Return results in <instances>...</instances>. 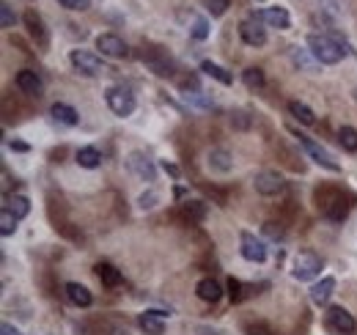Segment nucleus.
<instances>
[{
  "label": "nucleus",
  "instance_id": "nucleus-10",
  "mask_svg": "<svg viewBox=\"0 0 357 335\" xmlns=\"http://www.w3.org/2000/svg\"><path fill=\"white\" fill-rule=\"evenodd\" d=\"M253 187H256V192H261V195H278L286 187V181L278 170H261V173H256Z\"/></svg>",
  "mask_w": 357,
  "mask_h": 335
},
{
  "label": "nucleus",
  "instance_id": "nucleus-8",
  "mask_svg": "<svg viewBox=\"0 0 357 335\" xmlns=\"http://www.w3.org/2000/svg\"><path fill=\"white\" fill-rule=\"evenodd\" d=\"M239 36H242V42L250 44V47H264V44H267L264 22H259V19H253V17L239 22Z\"/></svg>",
  "mask_w": 357,
  "mask_h": 335
},
{
  "label": "nucleus",
  "instance_id": "nucleus-29",
  "mask_svg": "<svg viewBox=\"0 0 357 335\" xmlns=\"http://www.w3.org/2000/svg\"><path fill=\"white\" fill-rule=\"evenodd\" d=\"M242 83L247 85V88H264V72L259 69V66H247L245 72H242Z\"/></svg>",
  "mask_w": 357,
  "mask_h": 335
},
{
  "label": "nucleus",
  "instance_id": "nucleus-9",
  "mask_svg": "<svg viewBox=\"0 0 357 335\" xmlns=\"http://www.w3.org/2000/svg\"><path fill=\"white\" fill-rule=\"evenodd\" d=\"M253 19L270 25V28H278V30H288L291 28V17L288 11L281 6H270V8H261V11H253Z\"/></svg>",
  "mask_w": 357,
  "mask_h": 335
},
{
  "label": "nucleus",
  "instance_id": "nucleus-28",
  "mask_svg": "<svg viewBox=\"0 0 357 335\" xmlns=\"http://www.w3.org/2000/svg\"><path fill=\"white\" fill-rule=\"evenodd\" d=\"M288 110H291V116H294L299 124H308V127H311V124L316 121V113H313L305 102H288Z\"/></svg>",
  "mask_w": 357,
  "mask_h": 335
},
{
  "label": "nucleus",
  "instance_id": "nucleus-12",
  "mask_svg": "<svg viewBox=\"0 0 357 335\" xmlns=\"http://www.w3.org/2000/svg\"><path fill=\"white\" fill-rule=\"evenodd\" d=\"M239 245H242V258H247L253 264H264L267 261V245L261 239H256L250 231H245L239 237Z\"/></svg>",
  "mask_w": 357,
  "mask_h": 335
},
{
  "label": "nucleus",
  "instance_id": "nucleus-6",
  "mask_svg": "<svg viewBox=\"0 0 357 335\" xmlns=\"http://www.w3.org/2000/svg\"><path fill=\"white\" fill-rule=\"evenodd\" d=\"M319 272H322V258H319L316 253L302 251L294 255V261H291V275H294L297 280H313Z\"/></svg>",
  "mask_w": 357,
  "mask_h": 335
},
{
  "label": "nucleus",
  "instance_id": "nucleus-30",
  "mask_svg": "<svg viewBox=\"0 0 357 335\" xmlns=\"http://www.w3.org/2000/svg\"><path fill=\"white\" fill-rule=\"evenodd\" d=\"M338 143H341L347 152H357V129L355 127H341V129H338Z\"/></svg>",
  "mask_w": 357,
  "mask_h": 335
},
{
  "label": "nucleus",
  "instance_id": "nucleus-36",
  "mask_svg": "<svg viewBox=\"0 0 357 335\" xmlns=\"http://www.w3.org/2000/svg\"><path fill=\"white\" fill-rule=\"evenodd\" d=\"M159 203V192L157 190H148V192H143L141 198H138V206L141 209H154Z\"/></svg>",
  "mask_w": 357,
  "mask_h": 335
},
{
  "label": "nucleus",
  "instance_id": "nucleus-46",
  "mask_svg": "<svg viewBox=\"0 0 357 335\" xmlns=\"http://www.w3.org/2000/svg\"><path fill=\"white\" fill-rule=\"evenodd\" d=\"M259 3H264V0H259Z\"/></svg>",
  "mask_w": 357,
  "mask_h": 335
},
{
  "label": "nucleus",
  "instance_id": "nucleus-7",
  "mask_svg": "<svg viewBox=\"0 0 357 335\" xmlns=\"http://www.w3.org/2000/svg\"><path fill=\"white\" fill-rule=\"evenodd\" d=\"M324 319H327V327H330V330H336V333H341V335H352L357 330L355 316H352L347 308H341V305L327 308Z\"/></svg>",
  "mask_w": 357,
  "mask_h": 335
},
{
  "label": "nucleus",
  "instance_id": "nucleus-11",
  "mask_svg": "<svg viewBox=\"0 0 357 335\" xmlns=\"http://www.w3.org/2000/svg\"><path fill=\"white\" fill-rule=\"evenodd\" d=\"M127 170L135 173L143 181H154V179H157V168H154V163H151L143 152H130V154H127Z\"/></svg>",
  "mask_w": 357,
  "mask_h": 335
},
{
  "label": "nucleus",
  "instance_id": "nucleus-14",
  "mask_svg": "<svg viewBox=\"0 0 357 335\" xmlns=\"http://www.w3.org/2000/svg\"><path fill=\"white\" fill-rule=\"evenodd\" d=\"M25 25H28V33H31V39L39 44V47H47L50 44V33H47V28H44V19L31 8V11H25Z\"/></svg>",
  "mask_w": 357,
  "mask_h": 335
},
{
  "label": "nucleus",
  "instance_id": "nucleus-20",
  "mask_svg": "<svg viewBox=\"0 0 357 335\" xmlns=\"http://www.w3.org/2000/svg\"><path fill=\"white\" fill-rule=\"evenodd\" d=\"M195 294H198L204 302H217V300L223 297V289H220V283H217L214 278H204V280H198Z\"/></svg>",
  "mask_w": 357,
  "mask_h": 335
},
{
  "label": "nucleus",
  "instance_id": "nucleus-31",
  "mask_svg": "<svg viewBox=\"0 0 357 335\" xmlns=\"http://www.w3.org/2000/svg\"><path fill=\"white\" fill-rule=\"evenodd\" d=\"M14 231H17V217L3 206V212H0V234L3 237H11Z\"/></svg>",
  "mask_w": 357,
  "mask_h": 335
},
{
  "label": "nucleus",
  "instance_id": "nucleus-18",
  "mask_svg": "<svg viewBox=\"0 0 357 335\" xmlns=\"http://www.w3.org/2000/svg\"><path fill=\"white\" fill-rule=\"evenodd\" d=\"M333 291H336V278H322V280L311 289V300H313V305H327V302H330V297H333Z\"/></svg>",
  "mask_w": 357,
  "mask_h": 335
},
{
  "label": "nucleus",
  "instance_id": "nucleus-32",
  "mask_svg": "<svg viewBox=\"0 0 357 335\" xmlns=\"http://www.w3.org/2000/svg\"><path fill=\"white\" fill-rule=\"evenodd\" d=\"M291 58H294V64L302 66L305 72H313V61H316V58L311 55V50H308V53H299V47H294V50H291Z\"/></svg>",
  "mask_w": 357,
  "mask_h": 335
},
{
  "label": "nucleus",
  "instance_id": "nucleus-17",
  "mask_svg": "<svg viewBox=\"0 0 357 335\" xmlns=\"http://www.w3.org/2000/svg\"><path fill=\"white\" fill-rule=\"evenodd\" d=\"M94 272H96V278H99L107 289H116V286H121V280H124V275H121L113 264H107V261H99V264L94 266Z\"/></svg>",
  "mask_w": 357,
  "mask_h": 335
},
{
  "label": "nucleus",
  "instance_id": "nucleus-3",
  "mask_svg": "<svg viewBox=\"0 0 357 335\" xmlns=\"http://www.w3.org/2000/svg\"><path fill=\"white\" fill-rule=\"evenodd\" d=\"M105 102H107V107H110L119 118L132 116V113H135V107H138L135 93H132L130 88H124V85H110V88L105 91Z\"/></svg>",
  "mask_w": 357,
  "mask_h": 335
},
{
  "label": "nucleus",
  "instance_id": "nucleus-34",
  "mask_svg": "<svg viewBox=\"0 0 357 335\" xmlns=\"http://www.w3.org/2000/svg\"><path fill=\"white\" fill-rule=\"evenodd\" d=\"M0 22H3V28H14V22H17V14L6 0L0 3Z\"/></svg>",
  "mask_w": 357,
  "mask_h": 335
},
{
  "label": "nucleus",
  "instance_id": "nucleus-33",
  "mask_svg": "<svg viewBox=\"0 0 357 335\" xmlns=\"http://www.w3.org/2000/svg\"><path fill=\"white\" fill-rule=\"evenodd\" d=\"M190 36H193V39H198V42H204V39L209 36V22H207L204 17H193V28H190Z\"/></svg>",
  "mask_w": 357,
  "mask_h": 335
},
{
  "label": "nucleus",
  "instance_id": "nucleus-22",
  "mask_svg": "<svg viewBox=\"0 0 357 335\" xmlns=\"http://www.w3.org/2000/svg\"><path fill=\"white\" fill-rule=\"evenodd\" d=\"M209 168H212L214 173H228L234 168V157L225 149H212L209 152Z\"/></svg>",
  "mask_w": 357,
  "mask_h": 335
},
{
  "label": "nucleus",
  "instance_id": "nucleus-21",
  "mask_svg": "<svg viewBox=\"0 0 357 335\" xmlns=\"http://www.w3.org/2000/svg\"><path fill=\"white\" fill-rule=\"evenodd\" d=\"M64 291H67L71 305H77V308H88V305H91V291H88L82 283H67Z\"/></svg>",
  "mask_w": 357,
  "mask_h": 335
},
{
  "label": "nucleus",
  "instance_id": "nucleus-19",
  "mask_svg": "<svg viewBox=\"0 0 357 335\" xmlns=\"http://www.w3.org/2000/svg\"><path fill=\"white\" fill-rule=\"evenodd\" d=\"M50 113H53V118H55L58 124H64V127H77V124H80V113H77L71 105H67V102H55Z\"/></svg>",
  "mask_w": 357,
  "mask_h": 335
},
{
  "label": "nucleus",
  "instance_id": "nucleus-16",
  "mask_svg": "<svg viewBox=\"0 0 357 335\" xmlns=\"http://www.w3.org/2000/svg\"><path fill=\"white\" fill-rule=\"evenodd\" d=\"M17 88H19L22 93L39 96V93H42V88H44V83H42V78H39L36 72H31V69H19V72H17Z\"/></svg>",
  "mask_w": 357,
  "mask_h": 335
},
{
  "label": "nucleus",
  "instance_id": "nucleus-4",
  "mask_svg": "<svg viewBox=\"0 0 357 335\" xmlns=\"http://www.w3.org/2000/svg\"><path fill=\"white\" fill-rule=\"evenodd\" d=\"M316 198H319V209L324 212V217H330V220H336V223H341V220L347 217L349 206H347V201H344V195H341L338 190L324 187V190L316 192Z\"/></svg>",
  "mask_w": 357,
  "mask_h": 335
},
{
  "label": "nucleus",
  "instance_id": "nucleus-38",
  "mask_svg": "<svg viewBox=\"0 0 357 335\" xmlns=\"http://www.w3.org/2000/svg\"><path fill=\"white\" fill-rule=\"evenodd\" d=\"M64 8H69V11H85L88 6H91V0H58Z\"/></svg>",
  "mask_w": 357,
  "mask_h": 335
},
{
  "label": "nucleus",
  "instance_id": "nucleus-15",
  "mask_svg": "<svg viewBox=\"0 0 357 335\" xmlns=\"http://www.w3.org/2000/svg\"><path fill=\"white\" fill-rule=\"evenodd\" d=\"M165 314L162 311H146L138 316V325H141V330L146 335H162L165 333Z\"/></svg>",
  "mask_w": 357,
  "mask_h": 335
},
{
  "label": "nucleus",
  "instance_id": "nucleus-39",
  "mask_svg": "<svg viewBox=\"0 0 357 335\" xmlns=\"http://www.w3.org/2000/svg\"><path fill=\"white\" fill-rule=\"evenodd\" d=\"M264 234L272 237V239H278V237H284V226L281 223H264Z\"/></svg>",
  "mask_w": 357,
  "mask_h": 335
},
{
  "label": "nucleus",
  "instance_id": "nucleus-25",
  "mask_svg": "<svg viewBox=\"0 0 357 335\" xmlns=\"http://www.w3.org/2000/svg\"><path fill=\"white\" fill-rule=\"evenodd\" d=\"M201 72H207L209 78H214L217 83H223V85L234 83V75H231L228 69H223L220 64H214V61H204V64H201Z\"/></svg>",
  "mask_w": 357,
  "mask_h": 335
},
{
  "label": "nucleus",
  "instance_id": "nucleus-2",
  "mask_svg": "<svg viewBox=\"0 0 357 335\" xmlns=\"http://www.w3.org/2000/svg\"><path fill=\"white\" fill-rule=\"evenodd\" d=\"M288 129H291V135L297 138V143H299V146L305 149V154H308V157H311V160H313L316 165L327 168V170H333V173H338V170H341V165H338V160H336V157H333V154H330V152H327V149H324L322 143H316L313 138H308V135L297 132L294 127H288Z\"/></svg>",
  "mask_w": 357,
  "mask_h": 335
},
{
  "label": "nucleus",
  "instance_id": "nucleus-37",
  "mask_svg": "<svg viewBox=\"0 0 357 335\" xmlns=\"http://www.w3.org/2000/svg\"><path fill=\"white\" fill-rule=\"evenodd\" d=\"M242 289H245V286H242L236 278H231V280H228V291H231V300H234V302H242V300H245Z\"/></svg>",
  "mask_w": 357,
  "mask_h": 335
},
{
  "label": "nucleus",
  "instance_id": "nucleus-23",
  "mask_svg": "<svg viewBox=\"0 0 357 335\" xmlns=\"http://www.w3.org/2000/svg\"><path fill=\"white\" fill-rule=\"evenodd\" d=\"M207 203L204 201H184L182 203V215L190 220V223H201V220H207Z\"/></svg>",
  "mask_w": 357,
  "mask_h": 335
},
{
  "label": "nucleus",
  "instance_id": "nucleus-13",
  "mask_svg": "<svg viewBox=\"0 0 357 335\" xmlns=\"http://www.w3.org/2000/svg\"><path fill=\"white\" fill-rule=\"evenodd\" d=\"M96 50H102V55H107V58H127V53H130L124 39H119L116 33L96 36Z\"/></svg>",
  "mask_w": 357,
  "mask_h": 335
},
{
  "label": "nucleus",
  "instance_id": "nucleus-24",
  "mask_svg": "<svg viewBox=\"0 0 357 335\" xmlns=\"http://www.w3.org/2000/svg\"><path fill=\"white\" fill-rule=\"evenodd\" d=\"M6 209H8L17 220H22V217H28V212H31V201H28L25 195H11V198H6Z\"/></svg>",
  "mask_w": 357,
  "mask_h": 335
},
{
  "label": "nucleus",
  "instance_id": "nucleus-5",
  "mask_svg": "<svg viewBox=\"0 0 357 335\" xmlns=\"http://www.w3.org/2000/svg\"><path fill=\"white\" fill-rule=\"evenodd\" d=\"M69 64L74 66V72H80V75H85V78H99V75H105L102 58L94 55V53H88V50H71Z\"/></svg>",
  "mask_w": 357,
  "mask_h": 335
},
{
  "label": "nucleus",
  "instance_id": "nucleus-35",
  "mask_svg": "<svg viewBox=\"0 0 357 335\" xmlns=\"http://www.w3.org/2000/svg\"><path fill=\"white\" fill-rule=\"evenodd\" d=\"M204 3H207V11L212 17H223L228 11V6H231V0H204Z\"/></svg>",
  "mask_w": 357,
  "mask_h": 335
},
{
  "label": "nucleus",
  "instance_id": "nucleus-42",
  "mask_svg": "<svg viewBox=\"0 0 357 335\" xmlns=\"http://www.w3.org/2000/svg\"><path fill=\"white\" fill-rule=\"evenodd\" d=\"M0 335H22V333H19V330H17L14 325H8V322H6V325L0 327Z\"/></svg>",
  "mask_w": 357,
  "mask_h": 335
},
{
  "label": "nucleus",
  "instance_id": "nucleus-41",
  "mask_svg": "<svg viewBox=\"0 0 357 335\" xmlns=\"http://www.w3.org/2000/svg\"><path fill=\"white\" fill-rule=\"evenodd\" d=\"M231 121H236V127H239V129H247V127H250V121L245 118V113H242V110H236V113L231 116Z\"/></svg>",
  "mask_w": 357,
  "mask_h": 335
},
{
  "label": "nucleus",
  "instance_id": "nucleus-27",
  "mask_svg": "<svg viewBox=\"0 0 357 335\" xmlns=\"http://www.w3.org/2000/svg\"><path fill=\"white\" fill-rule=\"evenodd\" d=\"M143 61H146L148 69H154V75H159V78L173 75V64H171L168 58H157V55H146V53H143Z\"/></svg>",
  "mask_w": 357,
  "mask_h": 335
},
{
  "label": "nucleus",
  "instance_id": "nucleus-40",
  "mask_svg": "<svg viewBox=\"0 0 357 335\" xmlns=\"http://www.w3.org/2000/svg\"><path fill=\"white\" fill-rule=\"evenodd\" d=\"M245 333L247 335H272L267 325H245Z\"/></svg>",
  "mask_w": 357,
  "mask_h": 335
},
{
  "label": "nucleus",
  "instance_id": "nucleus-44",
  "mask_svg": "<svg viewBox=\"0 0 357 335\" xmlns=\"http://www.w3.org/2000/svg\"><path fill=\"white\" fill-rule=\"evenodd\" d=\"M162 168H165L171 176H179V168H176V165H171V163H162Z\"/></svg>",
  "mask_w": 357,
  "mask_h": 335
},
{
  "label": "nucleus",
  "instance_id": "nucleus-45",
  "mask_svg": "<svg viewBox=\"0 0 357 335\" xmlns=\"http://www.w3.org/2000/svg\"><path fill=\"white\" fill-rule=\"evenodd\" d=\"M110 335H130V330H127V327H113Z\"/></svg>",
  "mask_w": 357,
  "mask_h": 335
},
{
  "label": "nucleus",
  "instance_id": "nucleus-1",
  "mask_svg": "<svg viewBox=\"0 0 357 335\" xmlns=\"http://www.w3.org/2000/svg\"><path fill=\"white\" fill-rule=\"evenodd\" d=\"M308 50L316 58V64H341V58L347 55V42L330 33H311L308 36Z\"/></svg>",
  "mask_w": 357,
  "mask_h": 335
},
{
  "label": "nucleus",
  "instance_id": "nucleus-43",
  "mask_svg": "<svg viewBox=\"0 0 357 335\" xmlns=\"http://www.w3.org/2000/svg\"><path fill=\"white\" fill-rule=\"evenodd\" d=\"M11 149H14V152H28V143H22V141H11Z\"/></svg>",
  "mask_w": 357,
  "mask_h": 335
},
{
  "label": "nucleus",
  "instance_id": "nucleus-26",
  "mask_svg": "<svg viewBox=\"0 0 357 335\" xmlns=\"http://www.w3.org/2000/svg\"><path fill=\"white\" fill-rule=\"evenodd\" d=\"M74 160H77V165H80V168H99V165H102V154H99L94 146L80 149V152L74 154Z\"/></svg>",
  "mask_w": 357,
  "mask_h": 335
}]
</instances>
